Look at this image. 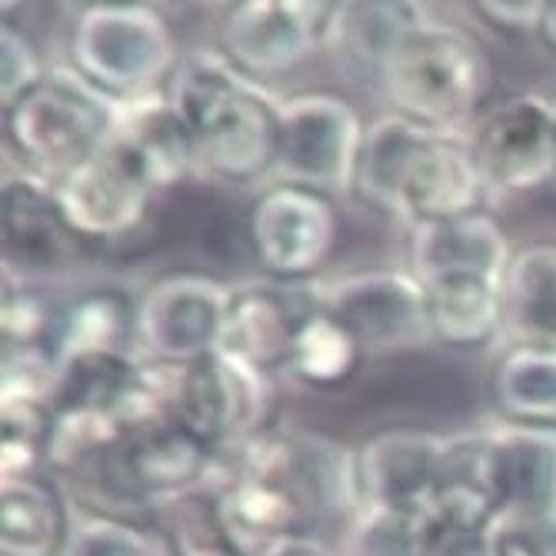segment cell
<instances>
[{
  "mask_svg": "<svg viewBox=\"0 0 556 556\" xmlns=\"http://www.w3.org/2000/svg\"><path fill=\"white\" fill-rule=\"evenodd\" d=\"M443 446L446 437L420 427H387L367 437L353 457L361 507L430 510Z\"/></svg>",
  "mask_w": 556,
  "mask_h": 556,
  "instance_id": "5bb4252c",
  "label": "cell"
},
{
  "mask_svg": "<svg viewBox=\"0 0 556 556\" xmlns=\"http://www.w3.org/2000/svg\"><path fill=\"white\" fill-rule=\"evenodd\" d=\"M197 147L200 170L224 184H254L274 174L280 150V104L257 80H247L200 127Z\"/></svg>",
  "mask_w": 556,
  "mask_h": 556,
  "instance_id": "9a60e30c",
  "label": "cell"
},
{
  "mask_svg": "<svg viewBox=\"0 0 556 556\" xmlns=\"http://www.w3.org/2000/svg\"><path fill=\"white\" fill-rule=\"evenodd\" d=\"M283 556H327L320 546H314V540L311 543H300V546H293L290 553H283Z\"/></svg>",
  "mask_w": 556,
  "mask_h": 556,
  "instance_id": "74e56055",
  "label": "cell"
},
{
  "mask_svg": "<svg viewBox=\"0 0 556 556\" xmlns=\"http://www.w3.org/2000/svg\"><path fill=\"white\" fill-rule=\"evenodd\" d=\"M317 311L320 290L311 283H283L267 277L257 283L233 287L220 350L264 374L274 367H287L303 324Z\"/></svg>",
  "mask_w": 556,
  "mask_h": 556,
  "instance_id": "7c38bea8",
  "label": "cell"
},
{
  "mask_svg": "<svg viewBox=\"0 0 556 556\" xmlns=\"http://www.w3.org/2000/svg\"><path fill=\"white\" fill-rule=\"evenodd\" d=\"M67 556H150L137 527L117 520H87L74 530Z\"/></svg>",
  "mask_w": 556,
  "mask_h": 556,
  "instance_id": "d6a6232c",
  "label": "cell"
},
{
  "mask_svg": "<svg viewBox=\"0 0 556 556\" xmlns=\"http://www.w3.org/2000/svg\"><path fill=\"white\" fill-rule=\"evenodd\" d=\"M71 67L117 104L161 93L184 58L167 17L150 4H87L71 24Z\"/></svg>",
  "mask_w": 556,
  "mask_h": 556,
  "instance_id": "3957f363",
  "label": "cell"
},
{
  "mask_svg": "<svg viewBox=\"0 0 556 556\" xmlns=\"http://www.w3.org/2000/svg\"><path fill=\"white\" fill-rule=\"evenodd\" d=\"M440 536V520L430 510L364 507L353 527L357 556H430Z\"/></svg>",
  "mask_w": 556,
  "mask_h": 556,
  "instance_id": "4dcf8cb0",
  "label": "cell"
},
{
  "mask_svg": "<svg viewBox=\"0 0 556 556\" xmlns=\"http://www.w3.org/2000/svg\"><path fill=\"white\" fill-rule=\"evenodd\" d=\"M410 274L424 283L446 274H480L503 280L514 261V250L503 237V227L477 211L453 220L414 224L410 227Z\"/></svg>",
  "mask_w": 556,
  "mask_h": 556,
  "instance_id": "ac0fdd59",
  "label": "cell"
},
{
  "mask_svg": "<svg viewBox=\"0 0 556 556\" xmlns=\"http://www.w3.org/2000/svg\"><path fill=\"white\" fill-rule=\"evenodd\" d=\"M114 140H121L140 164L154 190H167L200 170V147L187 121L174 111L167 93H150L121 104Z\"/></svg>",
  "mask_w": 556,
  "mask_h": 556,
  "instance_id": "d6986e66",
  "label": "cell"
},
{
  "mask_svg": "<svg viewBox=\"0 0 556 556\" xmlns=\"http://www.w3.org/2000/svg\"><path fill=\"white\" fill-rule=\"evenodd\" d=\"M490 390L510 424L556 427V343H514L500 357Z\"/></svg>",
  "mask_w": 556,
  "mask_h": 556,
  "instance_id": "d4e9b609",
  "label": "cell"
},
{
  "mask_svg": "<svg viewBox=\"0 0 556 556\" xmlns=\"http://www.w3.org/2000/svg\"><path fill=\"white\" fill-rule=\"evenodd\" d=\"M430 556H496L493 530H453L440 527L437 546Z\"/></svg>",
  "mask_w": 556,
  "mask_h": 556,
  "instance_id": "d590c367",
  "label": "cell"
},
{
  "mask_svg": "<svg viewBox=\"0 0 556 556\" xmlns=\"http://www.w3.org/2000/svg\"><path fill=\"white\" fill-rule=\"evenodd\" d=\"M117 111L74 67H54L4 111V137L24 174L58 184L114 137Z\"/></svg>",
  "mask_w": 556,
  "mask_h": 556,
  "instance_id": "6da1fadb",
  "label": "cell"
},
{
  "mask_svg": "<svg viewBox=\"0 0 556 556\" xmlns=\"http://www.w3.org/2000/svg\"><path fill=\"white\" fill-rule=\"evenodd\" d=\"M430 130L400 117V114H383L374 124H367L361 161H357V177H353V193H357L367 207L400 217V200L407 177L414 170V161L420 147L427 143Z\"/></svg>",
  "mask_w": 556,
  "mask_h": 556,
  "instance_id": "603a6c76",
  "label": "cell"
},
{
  "mask_svg": "<svg viewBox=\"0 0 556 556\" xmlns=\"http://www.w3.org/2000/svg\"><path fill=\"white\" fill-rule=\"evenodd\" d=\"M364 121L340 93L311 90L280 104V184L307 187L324 197L353 190L364 147Z\"/></svg>",
  "mask_w": 556,
  "mask_h": 556,
  "instance_id": "5b68a950",
  "label": "cell"
},
{
  "mask_svg": "<svg viewBox=\"0 0 556 556\" xmlns=\"http://www.w3.org/2000/svg\"><path fill=\"white\" fill-rule=\"evenodd\" d=\"M71 540V510L54 477H0V556H67Z\"/></svg>",
  "mask_w": 556,
  "mask_h": 556,
  "instance_id": "ffe728a7",
  "label": "cell"
},
{
  "mask_svg": "<svg viewBox=\"0 0 556 556\" xmlns=\"http://www.w3.org/2000/svg\"><path fill=\"white\" fill-rule=\"evenodd\" d=\"M430 510L440 527L453 530H493L500 523L490 483V433L446 437Z\"/></svg>",
  "mask_w": 556,
  "mask_h": 556,
  "instance_id": "7402d4cb",
  "label": "cell"
},
{
  "mask_svg": "<svg viewBox=\"0 0 556 556\" xmlns=\"http://www.w3.org/2000/svg\"><path fill=\"white\" fill-rule=\"evenodd\" d=\"M490 483L500 523L556 530V427L490 430Z\"/></svg>",
  "mask_w": 556,
  "mask_h": 556,
  "instance_id": "2e32d148",
  "label": "cell"
},
{
  "mask_svg": "<svg viewBox=\"0 0 556 556\" xmlns=\"http://www.w3.org/2000/svg\"><path fill=\"white\" fill-rule=\"evenodd\" d=\"M370 353L364 350V343L353 337L333 314L320 311L303 324L293 353L287 361V370L314 390H333L343 387L346 380L357 377V370L364 367V361Z\"/></svg>",
  "mask_w": 556,
  "mask_h": 556,
  "instance_id": "f1b7e54d",
  "label": "cell"
},
{
  "mask_svg": "<svg viewBox=\"0 0 556 556\" xmlns=\"http://www.w3.org/2000/svg\"><path fill=\"white\" fill-rule=\"evenodd\" d=\"M43 74L47 71L34 40L21 27L4 21V27H0V104H4V111L17 104Z\"/></svg>",
  "mask_w": 556,
  "mask_h": 556,
  "instance_id": "1f68e13d",
  "label": "cell"
},
{
  "mask_svg": "<svg viewBox=\"0 0 556 556\" xmlns=\"http://www.w3.org/2000/svg\"><path fill=\"white\" fill-rule=\"evenodd\" d=\"M330 4L314 0H240L220 21V54L250 80H270L327 43Z\"/></svg>",
  "mask_w": 556,
  "mask_h": 556,
  "instance_id": "ba28073f",
  "label": "cell"
},
{
  "mask_svg": "<svg viewBox=\"0 0 556 556\" xmlns=\"http://www.w3.org/2000/svg\"><path fill=\"white\" fill-rule=\"evenodd\" d=\"M324 311L333 314L367 353H403L433 343L427 293L414 274L361 270L320 290Z\"/></svg>",
  "mask_w": 556,
  "mask_h": 556,
  "instance_id": "9c48e42d",
  "label": "cell"
},
{
  "mask_svg": "<svg viewBox=\"0 0 556 556\" xmlns=\"http://www.w3.org/2000/svg\"><path fill=\"white\" fill-rule=\"evenodd\" d=\"M157 407L214 453H230L261 433L267 414L264 370L214 350L190 364H150Z\"/></svg>",
  "mask_w": 556,
  "mask_h": 556,
  "instance_id": "277c9868",
  "label": "cell"
},
{
  "mask_svg": "<svg viewBox=\"0 0 556 556\" xmlns=\"http://www.w3.org/2000/svg\"><path fill=\"white\" fill-rule=\"evenodd\" d=\"M393 114L427 130L450 134L473 117L490 87V64L480 43L440 21L417 27L380 74Z\"/></svg>",
  "mask_w": 556,
  "mask_h": 556,
  "instance_id": "7a4b0ae2",
  "label": "cell"
},
{
  "mask_svg": "<svg viewBox=\"0 0 556 556\" xmlns=\"http://www.w3.org/2000/svg\"><path fill=\"white\" fill-rule=\"evenodd\" d=\"M154 523L167 556H240L220 517L217 490L200 486L167 500L157 507Z\"/></svg>",
  "mask_w": 556,
  "mask_h": 556,
  "instance_id": "f546056e",
  "label": "cell"
},
{
  "mask_svg": "<svg viewBox=\"0 0 556 556\" xmlns=\"http://www.w3.org/2000/svg\"><path fill=\"white\" fill-rule=\"evenodd\" d=\"M540 37L556 54V0H546V14H543V24H540Z\"/></svg>",
  "mask_w": 556,
  "mask_h": 556,
  "instance_id": "8d00e7d4",
  "label": "cell"
},
{
  "mask_svg": "<svg viewBox=\"0 0 556 556\" xmlns=\"http://www.w3.org/2000/svg\"><path fill=\"white\" fill-rule=\"evenodd\" d=\"M227 283L207 274H167L137 300V346L150 364H190L220 350L227 307Z\"/></svg>",
  "mask_w": 556,
  "mask_h": 556,
  "instance_id": "52a82bcc",
  "label": "cell"
},
{
  "mask_svg": "<svg viewBox=\"0 0 556 556\" xmlns=\"http://www.w3.org/2000/svg\"><path fill=\"white\" fill-rule=\"evenodd\" d=\"M473 157L490 190L533 193L556 177L553 100L514 93L490 108L473 130Z\"/></svg>",
  "mask_w": 556,
  "mask_h": 556,
  "instance_id": "30bf717a",
  "label": "cell"
},
{
  "mask_svg": "<svg viewBox=\"0 0 556 556\" xmlns=\"http://www.w3.org/2000/svg\"><path fill=\"white\" fill-rule=\"evenodd\" d=\"M247 237L270 280L311 283L333 254L340 220L330 197L307 187L274 184L250 211Z\"/></svg>",
  "mask_w": 556,
  "mask_h": 556,
  "instance_id": "8992f818",
  "label": "cell"
},
{
  "mask_svg": "<svg viewBox=\"0 0 556 556\" xmlns=\"http://www.w3.org/2000/svg\"><path fill=\"white\" fill-rule=\"evenodd\" d=\"M137 343V303L111 287H97L74 296L64 307L58 367L77 353L130 350Z\"/></svg>",
  "mask_w": 556,
  "mask_h": 556,
  "instance_id": "4316f807",
  "label": "cell"
},
{
  "mask_svg": "<svg viewBox=\"0 0 556 556\" xmlns=\"http://www.w3.org/2000/svg\"><path fill=\"white\" fill-rule=\"evenodd\" d=\"M54 407L47 393L30 387L4 383V407H0V473L30 477L50 470V446H54Z\"/></svg>",
  "mask_w": 556,
  "mask_h": 556,
  "instance_id": "83f0119b",
  "label": "cell"
},
{
  "mask_svg": "<svg viewBox=\"0 0 556 556\" xmlns=\"http://www.w3.org/2000/svg\"><path fill=\"white\" fill-rule=\"evenodd\" d=\"M486 190L490 187L480 174L470 140L430 130L427 143L414 161L407 187H403L400 217L410 227L467 217L483 211Z\"/></svg>",
  "mask_w": 556,
  "mask_h": 556,
  "instance_id": "e0dca14e",
  "label": "cell"
},
{
  "mask_svg": "<svg viewBox=\"0 0 556 556\" xmlns=\"http://www.w3.org/2000/svg\"><path fill=\"white\" fill-rule=\"evenodd\" d=\"M553 121H556V100H553Z\"/></svg>",
  "mask_w": 556,
  "mask_h": 556,
  "instance_id": "f35d334b",
  "label": "cell"
},
{
  "mask_svg": "<svg viewBox=\"0 0 556 556\" xmlns=\"http://www.w3.org/2000/svg\"><path fill=\"white\" fill-rule=\"evenodd\" d=\"M507 327L520 343H556V243L514 250L503 277Z\"/></svg>",
  "mask_w": 556,
  "mask_h": 556,
  "instance_id": "484cf974",
  "label": "cell"
},
{
  "mask_svg": "<svg viewBox=\"0 0 556 556\" xmlns=\"http://www.w3.org/2000/svg\"><path fill=\"white\" fill-rule=\"evenodd\" d=\"M549 536H553V530L496 523L493 549H496V556H556V543H549Z\"/></svg>",
  "mask_w": 556,
  "mask_h": 556,
  "instance_id": "e575fe53",
  "label": "cell"
},
{
  "mask_svg": "<svg viewBox=\"0 0 556 556\" xmlns=\"http://www.w3.org/2000/svg\"><path fill=\"white\" fill-rule=\"evenodd\" d=\"M67 224L84 243H108L134 233L154 200V184L147 180L140 164L121 140H108L54 184Z\"/></svg>",
  "mask_w": 556,
  "mask_h": 556,
  "instance_id": "8fae6325",
  "label": "cell"
},
{
  "mask_svg": "<svg viewBox=\"0 0 556 556\" xmlns=\"http://www.w3.org/2000/svg\"><path fill=\"white\" fill-rule=\"evenodd\" d=\"M470 11L503 34H540L546 0H477Z\"/></svg>",
  "mask_w": 556,
  "mask_h": 556,
  "instance_id": "836d02e7",
  "label": "cell"
},
{
  "mask_svg": "<svg viewBox=\"0 0 556 556\" xmlns=\"http://www.w3.org/2000/svg\"><path fill=\"white\" fill-rule=\"evenodd\" d=\"M427 317L437 343L453 350L486 346L507 327L503 280L480 274H446L424 280Z\"/></svg>",
  "mask_w": 556,
  "mask_h": 556,
  "instance_id": "44dd1931",
  "label": "cell"
},
{
  "mask_svg": "<svg viewBox=\"0 0 556 556\" xmlns=\"http://www.w3.org/2000/svg\"><path fill=\"white\" fill-rule=\"evenodd\" d=\"M427 21V8L410 4V0H393V4H330L327 43H333L343 58L374 67L380 77L390 58L403 47V40Z\"/></svg>",
  "mask_w": 556,
  "mask_h": 556,
  "instance_id": "cb8c5ba5",
  "label": "cell"
},
{
  "mask_svg": "<svg viewBox=\"0 0 556 556\" xmlns=\"http://www.w3.org/2000/svg\"><path fill=\"white\" fill-rule=\"evenodd\" d=\"M0 217H4L8 283L43 280L80 257L84 240L67 224L54 184L24 170L17 177H8Z\"/></svg>",
  "mask_w": 556,
  "mask_h": 556,
  "instance_id": "4fadbf2b",
  "label": "cell"
}]
</instances>
